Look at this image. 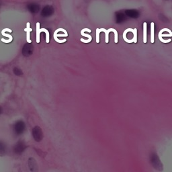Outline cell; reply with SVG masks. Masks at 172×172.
<instances>
[{
	"label": "cell",
	"instance_id": "obj_1",
	"mask_svg": "<svg viewBox=\"0 0 172 172\" xmlns=\"http://www.w3.org/2000/svg\"><path fill=\"white\" fill-rule=\"evenodd\" d=\"M150 162L152 166H153L155 170L158 171L163 170V164H162L160 159L157 153H152L150 155Z\"/></svg>",
	"mask_w": 172,
	"mask_h": 172
},
{
	"label": "cell",
	"instance_id": "obj_8",
	"mask_svg": "<svg viewBox=\"0 0 172 172\" xmlns=\"http://www.w3.org/2000/svg\"><path fill=\"white\" fill-rule=\"evenodd\" d=\"M60 31L63 32L65 33V34L68 35L67 32L66 31L65 29H63V28H59V29L57 30H55V32H54V39H55V41L56 42H58V43H64V42H65L66 41H67V40H66V39L59 40V39H58V38H57V33H58L59 32H60Z\"/></svg>",
	"mask_w": 172,
	"mask_h": 172
},
{
	"label": "cell",
	"instance_id": "obj_20",
	"mask_svg": "<svg viewBox=\"0 0 172 172\" xmlns=\"http://www.w3.org/2000/svg\"><path fill=\"white\" fill-rule=\"evenodd\" d=\"M1 112H2V110H1V108H0V114H1Z\"/></svg>",
	"mask_w": 172,
	"mask_h": 172
},
{
	"label": "cell",
	"instance_id": "obj_7",
	"mask_svg": "<svg viewBox=\"0 0 172 172\" xmlns=\"http://www.w3.org/2000/svg\"><path fill=\"white\" fill-rule=\"evenodd\" d=\"M84 32H91V30L90 29H89V28H84L81 31V34L83 36H85V37H87L88 38V40H84V39H83V38H81L80 41L82 42H84V43H89V42H90L91 41V40H92V37L90 36V35H89V34H85V33Z\"/></svg>",
	"mask_w": 172,
	"mask_h": 172
},
{
	"label": "cell",
	"instance_id": "obj_10",
	"mask_svg": "<svg viewBox=\"0 0 172 172\" xmlns=\"http://www.w3.org/2000/svg\"><path fill=\"white\" fill-rule=\"evenodd\" d=\"M147 22L143 23V42L145 44H146L147 42Z\"/></svg>",
	"mask_w": 172,
	"mask_h": 172
},
{
	"label": "cell",
	"instance_id": "obj_14",
	"mask_svg": "<svg viewBox=\"0 0 172 172\" xmlns=\"http://www.w3.org/2000/svg\"><path fill=\"white\" fill-rule=\"evenodd\" d=\"M5 32H12V30L11 29H9V28H4L3 30L2 31V34L4 36H6V37H8L9 39L11 40V41H13V38L11 35L9 34H5Z\"/></svg>",
	"mask_w": 172,
	"mask_h": 172
},
{
	"label": "cell",
	"instance_id": "obj_5",
	"mask_svg": "<svg viewBox=\"0 0 172 172\" xmlns=\"http://www.w3.org/2000/svg\"><path fill=\"white\" fill-rule=\"evenodd\" d=\"M26 148V143L23 141H19L16 143L14 147V151L16 154H21Z\"/></svg>",
	"mask_w": 172,
	"mask_h": 172
},
{
	"label": "cell",
	"instance_id": "obj_18",
	"mask_svg": "<svg viewBox=\"0 0 172 172\" xmlns=\"http://www.w3.org/2000/svg\"><path fill=\"white\" fill-rule=\"evenodd\" d=\"M133 34V41H134V43H137V28H134L133 32H132Z\"/></svg>",
	"mask_w": 172,
	"mask_h": 172
},
{
	"label": "cell",
	"instance_id": "obj_12",
	"mask_svg": "<svg viewBox=\"0 0 172 172\" xmlns=\"http://www.w3.org/2000/svg\"><path fill=\"white\" fill-rule=\"evenodd\" d=\"M154 30H155V24L154 22L151 23V43H154Z\"/></svg>",
	"mask_w": 172,
	"mask_h": 172
},
{
	"label": "cell",
	"instance_id": "obj_15",
	"mask_svg": "<svg viewBox=\"0 0 172 172\" xmlns=\"http://www.w3.org/2000/svg\"><path fill=\"white\" fill-rule=\"evenodd\" d=\"M100 32H105L106 34V43H108L109 42V33L110 32V30H106L105 28H100Z\"/></svg>",
	"mask_w": 172,
	"mask_h": 172
},
{
	"label": "cell",
	"instance_id": "obj_4",
	"mask_svg": "<svg viewBox=\"0 0 172 172\" xmlns=\"http://www.w3.org/2000/svg\"><path fill=\"white\" fill-rule=\"evenodd\" d=\"M32 135L34 140L37 142H40L42 140L43 133L42 129L38 126H36L32 130Z\"/></svg>",
	"mask_w": 172,
	"mask_h": 172
},
{
	"label": "cell",
	"instance_id": "obj_19",
	"mask_svg": "<svg viewBox=\"0 0 172 172\" xmlns=\"http://www.w3.org/2000/svg\"><path fill=\"white\" fill-rule=\"evenodd\" d=\"M100 28L96 29V42L100 43Z\"/></svg>",
	"mask_w": 172,
	"mask_h": 172
},
{
	"label": "cell",
	"instance_id": "obj_16",
	"mask_svg": "<svg viewBox=\"0 0 172 172\" xmlns=\"http://www.w3.org/2000/svg\"><path fill=\"white\" fill-rule=\"evenodd\" d=\"M110 32H113L114 34V42L115 43H118V32L116 31V30H115L114 28H110Z\"/></svg>",
	"mask_w": 172,
	"mask_h": 172
},
{
	"label": "cell",
	"instance_id": "obj_17",
	"mask_svg": "<svg viewBox=\"0 0 172 172\" xmlns=\"http://www.w3.org/2000/svg\"><path fill=\"white\" fill-rule=\"evenodd\" d=\"M44 32L46 33V42L49 43V32L46 28H41L40 30V32Z\"/></svg>",
	"mask_w": 172,
	"mask_h": 172
},
{
	"label": "cell",
	"instance_id": "obj_13",
	"mask_svg": "<svg viewBox=\"0 0 172 172\" xmlns=\"http://www.w3.org/2000/svg\"><path fill=\"white\" fill-rule=\"evenodd\" d=\"M40 23L37 22L36 23V42L39 43L40 42V34H41V32H40Z\"/></svg>",
	"mask_w": 172,
	"mask_h": 172
},
{
	"label": "cell",
	"instance_id": "obj_9",
	"mask_svg": "<svg viewBox=\"0 0 172 172\" xmlns=\"http://www.w3.org/2000/svg\"><path fill=\"white\" fill-rule=\"evenodd\" d=\"M30 27V22H27V24H26V28L24 29V31L26 32V41H27L28 43H31L32 41L30 40V32L32 31V29Z\"/></svg>",
	"mask_w": 172,
	"mask_h": 172
},
{
	"label": "cell",
	"instance_id": "obj_2",
	"mask_svg": "<svg viewBox=\"0 0 172 172\" xmlns=\"http://www.w3.org/2000/svg\"><path fill=\"white\" fill-rule=\"evenodd\" d=\"M163 36L165 37H172V32L170 30V29L168 28H163L161 30L159 31L158 34V38L159 39V41L163 42V43H169L171 41V39H167V40H164L163 38Z\"/></svg>",
	"mask_w": 172,
	"mask_h": 172
},
{
	"label": "cell",
	"instance_id": "obj_11",
	"mask_svg": "<svg viewBox=\"0 0 172 172\" xmlns=\"http://www.w3.org/2000/svg\"><path fill=\"white\" fill-rule=\"evenodd\" d=\"M6 152V145L4 142L0 141V155H4Z\"/></svg>",
	"mask_w": 172,
	"mask_h": 172
},
{
	"label": "cell",
	"instance_id": "obj_3",
	"mask_svg": "<svg viewBox=\"0 0 172 172\" xmlns=\"http://www.w3.org/2000/svg\"><path fill=\"white\" fill-rule=\"evenodd\" d=\"M26 128L25 123L22 120H18L16 122L14 126V130L17 135H20L24 133Z\"/></svg>",
	"mask_w": 172,
	"mask_h": 172
},
{
	"label": "cell",
	"instance_id": "obj_6",
	"mask_svg": "<svg viewBox=\"0 0 172 172\" xmlns=\"http://www.w3.org/2000/svg\"><path fill=\"white\" fill-rule=\"evenodd\" d=\"M28 166L32 172H38V167L36 161L34 158L30 157L28 159Z\"/></svg>",
	"mask_w": 172,
	"mask_h": 172
}]
</instances>
